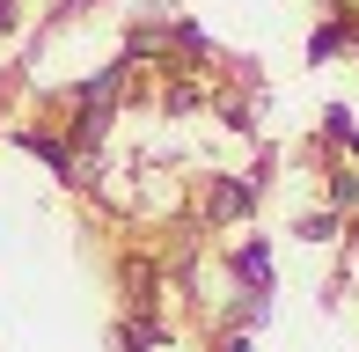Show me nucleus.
I'll use <instances>...</instances> for the list:
<instances>
[{
    "mask_svg": "<svg viewBox=\"0 0 359 352\" xmlns=\"http://www.w3.org/2000/svg\"><path fill=\"white\" fill-rule=\"evenodd\" d=\"M345 44H352V29H345V22H323L316 37H308V59H337Z\"/></svg>",
    "mask_w": 359,
    "mask_h": 352,
    "instance_id": "f03ea898",
    "label": "nucleus"
},
{
    "mask_svg": "<svg viewBox=\"0 0 359 352\" xmlns=\"http://www.w3.org/2000/svg\"><path fill=\"white\" fill-rule=\"evenodd\" d=\"M301 235H308V243H330V235H337V213H330V220H323V213L301 220Z\"/></svg>",
    "mask_w": 359,
    "mask_h": 352,
    "instance_id": "20e7f679",
    "label": "nucleus"
},
{
    "mask_svg": "<svg viewBox=\"0 0 359 352\" xmlns=\"http://www.w3.org/2000/svg\"><path fill=\"white\" fill-rule=\"evenodd\" d=\"M8 22H15V0H0V29H8Z\"/></svg>",
    "mask_w": 359,
    "mask_h": 352,
    "instance_id": "39448f33",
    "label": "nucleus"
},
{
    "mask_svg": "<svg viewBox=\"0 0 359 352\" xmlns=\"http://www.w3.org/2000/svg\"><path fill=\"white\" fill-rule=\"evenodd\" d=\"M235 279L250 286V294H271V250L264 243H242L235 250Z\"/></svg>",
    "mask_w": 359,
    "mask_h": 352,
    "instance_id": "f257e3e1",
    "label": "nucleus"
},
{
    "mask_svg": "<svg viewBox=\"0 0 359 352\" xmlns=\"http://www.w3.org/2000/svg\"><path fill=\"white\" fill-rule=\"evenodd\" d=\"M227 352H250V338H235V345H227Z\"/></svg>",
    "mask_w": 359,
    "mask_h": 352,
    "instance_id": "423d86ee",
    "label": "nucleus"
},
{
    "mask_svg": "<svg viewBox=\"0 0 359 352\" xmlns=\"http://www.w3.org/2000/svg\"><path fill=\"white\" fill-rule=\"evenodd\" d=\"M242 205H250V184H220L213 191V213H242Z\"/></svg>",
    "mask_w": 359,
    "mask_h": 352,
    "instance_id": "7ed1b4c3",
    "label": "nucleus"
}]
</instances>
